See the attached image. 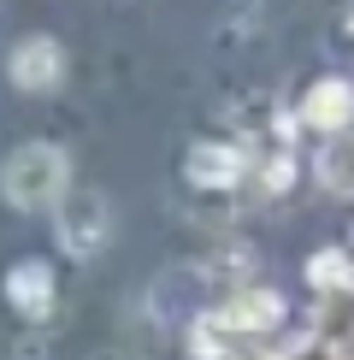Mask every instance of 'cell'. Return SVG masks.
I'll use <instances>...</instances> for the list:
<instances>
[{
	"mask_svg": "<svg viewBox=\"0 0 354 360\" xmlns=\"http://www.w3.org/2000/svg\"><path fill=\"white\" fill-rule=\"evenodd\" d=\"M71 189V160L59 142H18L0 160V195L18 213H41Z\"/></svg>",
	"mask_w": 354,
	"mask_h": 360,
	"instance_id": "1",
	"label": "cell"
},
{
	"mask_svg": "<svg viewBox=\"0 0 354 360\" xmlns=\"http://www.w3.org/2000/svg\"><path fill=\"white\" fill-rule=\"evenodd\" d=\"M53 236L71 260H95L112 243V201L100 189H65L53 201Z\"/></svg>",
	"mask_w": 354,
	"mask_h": 360,
	"instance_id": "2",
	"label": "cell"
},
{
	"mask_svg": "<svg viewBox=\"0 0 354 360\" xmlns=\"http://www.w3.org/2000/svg\"><path fill=\"white\" fill-rule=\"evenodd\" d=\"M65 71H71V59L59 48V36H24L6 53V77H12L18 95H53L65 83Z\"/></svg>",
	"mask_w": 354,
	"mask_h": 360,
	"instance_id": "3",
	"label": "cell"
},
{
	"mask_svg": "<svg viewBox=\"0 0 354 360\" xmlns=\"http://www.w3.org/2000/svg\"><path fill=\"white\" fill-rule=\"evenodd\" d=\"M242 172H248V154L236 142H213V136H206V142H195L183 154L189 189H213V195L218 189H236V184H242Z\"/></svg>",
	"mask_w": 354,
	"mask_h": 360,
	"instance_id": "4",
	"label": "cell"
},
{
	"mask_svg": "<svg viewBox=\"0 0 354 360\" xmlns=\"http://www.w3.org/2000/svg\"><path fill=\"white\" fill-rule=\"evenodd\" d=\"M301 118L307 130H319V136H336V130H354V83L348 77H319L307 83L301 95Z\"/></svg>",
	"mask_w": 354,
	"mask_h": 360,
	"instance_id": "5",
	"label": "cell"
},
{
	"mask_svg": "<svg viewBox=\"0 0 354 360\" xmlns=\"http://www.w3.org/2000/svg\"><path fill=\"white\" fill-rule=\"evenodd\" d=\"M53 295H59V283H53V266H48V260L24 254V260L6 266V302L18 307L24 319H48V313H53Z\"/></svg>",
	"mask_w": 354,
	"mask_h": 360,
	"instance_id": "6",
	"label": "cell"
},
{
	"mask_svg": "<svg viewBox=\"0 0 354 360\" xmlns=\"http://www.w3.org/2000/svg\"><path fill=\"white\" fill-rule=\"evenodd\" d=\"M313 177L331 201H354V130H336L324 136L319 160H313Z\"/></svg>",
	"mask_w": 354,
	"mask_h": 360,
	"instance_id": "7",
	"label": "cell"
},
{
	"mask_svg": "<svg viewBox=\"0 0 354 360\" xmlns=\"http://www.w3.org/2000/svg\"><path fill=\"white\" fill-rule=\"evenodd\" d=\"M218 319H225V331H242V337L272 331V325L284 319V295H277V290H236Z\"/></svg>",
	"mask_w": 354,
	"mask_h": 360,
	"instance_id": "8",
	"label": "cell"
},
{
	"mask_svg": "<svg viewBox=\"0 0 354 360\" xmlns=\"http://www.w3.org/2000/svg\"><path fill=\"white\" fill-rule=\"evenodd\" d=\"M307 283L324 290V295H348L354 290V260H348L343 248H324V254L307 260Z\"/></svg>",
	"mask_w": 354,
	"mask_h": 360,
	"instance_id": "9",
	"label": "cell"
}]
</instances>
